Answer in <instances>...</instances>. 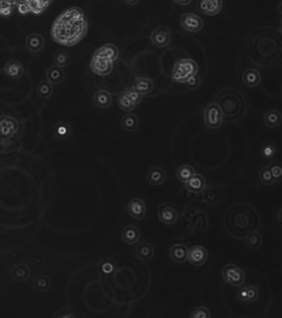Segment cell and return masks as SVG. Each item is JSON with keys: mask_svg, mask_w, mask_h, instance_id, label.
<instances>
[{"mask_svg": "<svg viewBox=\"0 0 282 318\" xmlns=\"http://www.w3.org/2000/svg\"><path fill=\"white\" fill-rule=\"evenodd\" d=\"M198 70L199 67L194 60L189 58L178 60L173 67L172 79L177 83H186L191 76L197 75Z\"/></svg>", "mask_w": 282, "mask_h": 318, "instance_id": "cell-5", "label": "cell"}, {"mask_svg": "<svg viewBox=\"0 0 282 318\" xmlns=\"http://www.w3.org/2000/svg\"><path fill=\"white\" fill-rule=\"evenodd\" d=\"M158 217L165 225H172L178 220V211L175 206L169 203H162L157 210Z\"/></svg>", "mask_w": 282, "mask_h": 318, "instance_id": "cell-10", "label": "cell"}, {"mask_svg": "<svg viewBox=\"0 0 282 318\" xmlns=\"http://www.w3.org/2000/svg\"><path fill=\"white\" fill-rule=\"evenodd\" d=\"M141 236L139 229L133 225H128L122 231V239L127 245H135Z\"/></svg>", "mask_w": 282, "mask_h": 318, "instance_id": "cell-21", "label": "cell"}, {"mask_svg": "<svg viewBox=\"0 0 282 318\" xmlns=\"http://www.w3.org/2000/svg\"><path fill=\"white\" fill-rule=\"evenodd\" d=\"M133 88L139 93L144 96V95H147L153 91L154 84H153V81L149 78L140 77V78H137L135 80V82L133 84Z\"/></svg>", "mask_w": 282, "mask_h": 318, "instance_id": "cell-27", "label": "cell"}, {"mask_svg": "<svg viewBox=\"0 0 282 318\" xmlns=\"http://www.w3.org/2000/svg\"><path fill=\"white\" fill-rule=\"evenodd\" d=\"M262 152H263L264 158H273L274 156L276 155V149L271 144H266V145L263 147V149H262Z\"/></svg>", "mask_w": 282, "mask_h": 318, "instance_id": "cell-45", "label": "cell"}, {"mask_svg": "<svg viewBox=\"0 0 282 318\" xmlns=\"http://www.w3.org/2000/svg\"><path fill=\"white\" fill-rule=\"evenodd\" d=\"M195 174V168L188 164L182 165L176 170V178L178 180L181 181V183H187V181Z\"/></svg>", "mask_w": 282, "mask_h": 318, "instance_id": "cell-34", "label": "cell"}, {"mask_svg": "<svg viewBox=\"0 0 282 318\" xmlns=\"http://www.w3.org/2000/svg\"><path fill=\"white\" fill-rule=\"evenodd\" d=\"M269 167L271 169V173L273 175L274 178L276 179V181L281 179L282 175V169L281 164L279 163L275 162V163L270 164Z\"/></svg>", "mask_w": 282, "mask_h": 318, "instance_id": "cell-44", "label": "cell"}, {"mask_svg": "<svg viewBox=\"0 0 282 318\" xmlns=\"http://www.w3.org/2000/svg\"><path fill=\"white\" fill-rule=\"evenodd\" d=\"M189 249L184 244H174L170 250V256L173 262L184 264L188 259Z\"/></svg>", "mask_w": 282, "mask_h": 318, "instance_id": "cell-18", "label": "cell"}, {"mask_svg": "<svg viewBox=\"0 0 282 318\" xmlns=\"http://www.w3.org/2000/svg\"><path fill=\"white\" fill-rule=\"evenodd\" d=\"M51 280L49 279V277L46 275H39L34 279V287L39 292H43V293L47 292L51 287Z\"/></svg>", "mask_w": 282, "mask_h": 318, "instance_id": "cell-36", "label": "cell"}, {"mask_svg": "<svg viewBox=\"0 0 282 318\" xmlns=\"http://www.w3.org/2000/svg\"><path fill=\"white\" fill-rule=\"evenodd\" d=\"M173 1L181 6L189 5V3L192 2V0H173Z\"/></svg>", "mask_w": 282, "mask_h": 318, "instance_id": "cell-46", "label": "cell"}, {"mask_svg": "<svg viewBox=\"0 0 282 318\" xmlns=\"http://www.w3.org/2000/svg\"><path fill=\"white\" fill-rule=\"evenodd\" d=\"M52 0H0V15L8 16L15 9L21 14H42Z\"/></svg>", "mask_w": 282, "mask_h": 318, "instance_id": "cell-4", "label": "cell"}, {"mask_svg": "<svg viewBox=\"0 0 282 318\" xmlns=\"http://www.w3.org/2000/svg\"><path fill=\"white\" fill-rule=\"evenodd\" d=\"M181 25L187 31L199 33L203 28L204 21L196 14L186 13L181 17Z\"/></svg>", "mask_w": 282, "mask_h": 318, "instance_id": "cell-11", "label": "cell"}, {"mask_svg": "<svg viewBox=\"0 0 282 318\" xmlns=\"http://www.w3.org/2000/svg\"><path fill=\"white\" fill-rule=\"evenodd\" d=\"M118 104H119L120 110L125 111V112H130V111L134 110L136 107L135 104L130 101L129 99L125 96L124 92L120 94V96H119V100H118Z\"/></svg>", "mask_w": 282, "mask_h": 318, "instance_id": "cell-39", "label": "cell"}, {"mask_svg": "<svg viewBox=\"0 0 282 318\" xmlns=\"http://www.w3.org/2000/svg\"><path fill=\"white\" fill-rule=\"evenodd\" d=\"M257 210L248 203H237L228 209L224 217L226 231L235 239H243L260 227Z\"/></svg>", "mask_w": 282, "mask_h": 318, "instance_id": "cell-2", "label": "cell"}, {"mask_svg": "<svg viewBox=\"0 0 282 318\" xmlns=\"http://www.w3.org/2000/svg\"><path fill=\"white\" fill-rule=\"evenodd\" d=\"M259 292L256 286L254 285H249L245 287H241L239 290L237 291V298L240 301L243 302H253L258 299Z\"/></svg>", "mask_w": 282, "mask_h": 318, "instance_id": "cell-20", "label": "cell"}, {"mask_svg": "<svg viewBox=\"0 0 282 318\" xmlns=\"http://www.w3.org/2000/svg\"><path fill=\"white\" fill-rule=\"evenodd\" d=\"M200 9L207 16H216L223 9V0H201Z\"/></svg>", "mask_w": 282, "mask_h": 318, "instance_id": "cell-15", "label": "cell"}, {"mask_svg": "<svg viewBox=\"0 0 282 318\" xmlns=\"http://www.w3.org/2000/svg\"><path fill=\"white\" fill-rule=\"evenodd\" d=\"M127 213L135 220H143L147 215L146 203L141 198L134 197L127 204Z\"/></svg>", "mask_w": 282, "mask_h": 318, "instance_id": "cell-12", "label": "cell"}, {"mask_svg": "<svg viewBox=\"0 0 282 318\" xmlns=\"http://www.w3.org/2000/svg\"><path fill=\"white\" fill-rule=\"evenodd\" d=\"M229 120H237L246 111L245 99L237 90L224 89L219 92L215 102Z\"/></svg>", "mask_w": 282, "mask_h": 318, "instance_id": "cell-3", "label": "cell"}, {"mask_svg": "<svg viewBox=\"0 0 282 318\" xmlns=\"http://www.w3.org/2000/svg\"><path fill=\"white\" fill-rule=\"evenodd\" d=\"M90 67L94 73L98 76H108L113 70V62L104 56L94 53L93 57L90 63Z\"/></svg>", "mask_w": 282, "mask_h": 318, "instance_id": "cell-9", "label": "cell"}, {"mask_svg": "<svg viewBox=\"0 0 282 318\" xmlns=\"http://www.w3.org/2000/svg\"><path fill=\"white\" fill-rule=\"evenodd\" d=\"M154 247L149 242H141L135 250L136 256L141 261H149L154 256Z\"/></svg>", "mask_w": 282, "mask_h": 318, "instance_id": "cell-22", "label": "cell"}, {"mask_svg": "<svg viewBox=\"0 0 282 318\" xmlns=\"http://www.w3.org/2000/svg\"><path fill=\"white\" fill-rule=\"evenodd\" d=\"M54 62L56 65L61 67H65L70 65L71 63V57L70 55L65 51L60 50L57 51V53L54 56Z\"/></svg>", "mask_w": 282, "mask_h": 318, "instance_id": "cell-37", "label": "cell"}, {"mask_svg": "<svg viewBox=\"0 0 282 318\" xmlns=\"http://www.w3.org/2000/svg\"><path fill=\"white\" fill-rule=\"evenodd\" d=\"M88 33V22L84 12L77 7L66 9L56 18L51 30L54 42L65 47H74Z\"/></svg>", "mask_w": 282, "mask_h": 318, "instance_id": "cell-1", "label": "cell"}, {"mask_svg": "<svg viewBox=\"0 0 282 318\" xmlns=\"http://www.w3.org/2000/svg\"><path fill=\"white\" fill-rule=\"evenodd\" d=\"M54 131H55L56 136L60 139H65V138H68L71 134L70 126L64 123H60V124H57Z\"/></svg>", "mask_w": 282, "mask_h": 318, "instance_id": "cell-40", "label": "cell"}, {"mask_svg": "<svg viewBox=\"0 0 282 318\" xmlns=\"http://www.w3.org/2000/svg\"><path fill=\"white\" fill-rule=\"evenodd\" d=\"M124 1L128 5H136L137 3H139L140 0H124Z\"/></svg>", "mask_w": 282, "mask_h": 318, "instance_id": "cell-47", "label": "cell"}, {"mask_svg": "<svg viewBox=\"0 0 282 318\" xmlns=\"http://www.w3.org/2000/svg\"><path fill=\"white\" fill-rule=\"evenodd\" d=\"M202 193H203L202 198L204 202L209 204V205H215L222 200L223 191L219 187L211 186L209 189H207L205 192L204 191Z\"/></svg>", "mask_w": 282, "mask_h": 318, "instance_id": "cell-23", "label": "cell"}, {"mask_svg": "<svg viewBox=\"0 0 282 318\" xmlns=\"http://www.w3.org/2000/svg\"><path fill=\"white\" fill-rule=\"evenodd\" d=\"M259 179L260 182L266 185V186L271 185L276 182V179L274 178L273 175L271 173V169H270L269 166L265 167H263V169L260 170Z\"/></svg>", "mask_w": 282, "mask_h": 318, "instance_id": "cell-38", "label": "cell"}, {"mask_svg": "<svg viewBox=\"0 0 282 318\" xmlns=\"http://www.w3.org/2000/svg\"><path fill=\"white\" fill-rule=\"evenodd\" d=\"M4 74L11 80H17L23 76L24 69L23 64L17 60H10L4 66Z\"/></svg>", "mask_w": 282, "mask_h": 318, "instance_id": "cell-16", "label": "cell"}, {"mask_svg": "<svg viewBox=\"0 0 282 318\" xmlns=\"http://www.w3.org/2000/svg\"><path fill=\"white\" fill-rule=\"evenodd\" d=\"M19 123L12 116H0V139L9 140L17 132Z\"/></svg>", "mask_w": 282, "mask_h": 318, "instance_id": "cell-8", "label": "cell"}, {"mask_svg": "<svg viewBox=\"0 0 282 318\" xmlns=\"http://www.w3.org/2000/svg\"><path fill=\"white\" fill-rule=\"evenodd\" d=\"M45 44L44 37L39 33H31L26 40V46L31 52H39Z\"/></svg>", "mask_w": 282, "mask_h": 318, "instance_id": "cell-24", "label": "cell"}, {"mask_svg": "<svg viewBox=\"0 0 282 318\" xmlns=\"http://www.w3.org/2000/svg\"><path fill=\"white\" fill-rule=\"evenodd\" d=\"M246 245L251 250H258L263 245V237L259 232L253 231L245 237Z\"/></svg>", "mask_w": 282, "mask_h": 318, "instance_id": "cell-33", "label": "cell"}, {"mask_svg": "<svg viewBox=\"0 0 282 318\" xmlns=\"http://www.w3.org/2000/svg\"><path fill=\"white\" fill-rule=\"evenodd\" d=\"M151 38L157 48H166L172 39V33L167 27L160 26L153 32Z\"/></svg>", "mask_w": 282, "mask_h": 318, "instance_id": "cell-14", "label": "cell"}, {"mask_svg": "<svg viewBox=\"0 0 282 318\" xmlns=\"http://www.w3.org/2000/svg\"><path fill=\"white\" fill-rule=\"evenodd\" d=\"M187 191L194 194H200L205 190L206 180L204 176L195 173L186 183Z\"/></svg>", "mask_w": 282, "mask_h": 318, "instance_id": "cell-17", "label": "cell"}, {"mask_svg": "<svg viewBox=\"0 0 282 318\" xmlns=\"http://www.w3.org/2000/svg\"><path fill=\"white\" fill-rule=\"evenodd\" d=\"M124 93L125 94V96H127V98L129 99L130 101L132 102L133 104H135V105L139 104L141 101L142 97H143V96L141 94L139 93L133 88L128 89V90L125 91Z\"/></svg>", "mask_w": 282, "mask_h": 318, "instance_id": "cell-42", "label": "cell"}, {"mask_svg": "<svg viewBox=\"0 0 282 318\" xmlns=\"http://www.w3.org/2000/svg\"><path fill=\"white\" fill-rule=\"evenodd\" d=\"M112 101H113L112 96L110 95V92H108L107 90H99L94 96V103L95 104L97 107L101 109L110 107L112 104Z\"/></svg>", "mask_w": 282, "mask_h": 318, "instance_id": "cell-28", "label": "cell"}, {"mask_svg": "<svg viewBox=\"0 0 282 318\" xmlns=\"http://www.w3.org/2000/svg\"><path fill=\"white\" fill-rule=\"evenodd\" d=\"M201 77L198 75H195V76H191L185 84L189 90H194L199 88V86L201 85Z\"/></svg>", "mask_w": 282, "mask_h": 318, "instance_id": "cell-43", "label": "cell"}, {"mask_svg": "<svg viewBox=\"0 0 282 318\" xmlns=\"http://www.w3.org/2000/svg\"><path fill=\"white\" fill-rule=\"evenodd\" d=\"M53 84L48 81H43L37 84V95L43 99H49L53 94Z\"/></svg>", "mask_w": 282, "mask_h": 318, "instance_id": "cell-35", "label": "cell"}, {"mask_svg": "<svg viewBox=\"0 0 282 318\" xmlns=\"http://www.w3.org/2000/svg\"><path fill=\"white\" fill-rule=\"evenodd\" d=\"M65 78V70L58 66H52L47 72V79L52 84H60Z\"/></svg>", "mask_w": 282, "mask_h": 318, "instance_id": "cell-29", "label": "cell"}, {"mask_svg": "<svg viewBox=\"0 0 282 318\" xmlns=\"http://www.w3.org/2000/svg\"><path fill=\"white\" fill-rule=\"evenodd\" d=\"M282 113L277 110H270L264 115V122L270 128H277L282 124Z\"/></svg>", "mask_w": 282, "mask_h": 318, "instance_id": "cell-31", "label": "cell"}, {"mask_svg": "<svg viewBox=\"0 0 282 318\" xmlns=\"http://www.w3.org/2000/svg\"><path fill=\"white\" fill-rule=\"evenodd\" d=\"M222 277L227 284L235 287L243 286L246 280L244 271L234 264H229L223 267Z\"/></svg>", "mask_w": 282, "mask_h": 318, "instance_id": "cell-6", "label": "cell"}, {"mask_svg": "<svg viewBox=\"0 0 282 318\" xmlns=\"http://www.w3.org/2000/svg\"><path fill=\"white\" fill-rule=\"evenodd\" d=\"M190 318H210L211 313L208 307H199L192 312L191 315L189 316Z\"/></svg>", "mask_w": 282, "mask_h": 318, "instance_id": "cell-41", "label": "cell"}, {"mask_svg": "<svg viewBox=\"0 0 282 318\" xmlns=\"http://www.w3.org/2000/svg\"><path fill=\"white\" fill-rule=\"evenodd\" d=\"M208 257L209 253L204 247L201 245H195L189 249L187 260L195 267H201L205 264Z\"/></svg>", "mask_w": 282, "mask_h": 318, "instance_id": "cell-13", "label": "cell"}, {"mask_svg": "<svg viewBox=\"0 0 282 318\" xmlns=\"http://www.w3.org/2000/svg\"><path fill=\"white\" fill-rule=\"evenodd\" d=\"M121 124L124 130L127 132H134L139 128V118L133 114H127L122 118Z\"/></svg>", "mask_w": 282, "mask_h": 318, "instance_id": "cell-32", "label": "cell"}, {"mask_svg": "<svg viewBox=\"0 0 282 318\" xmlns=\"http://www.w3.org/2000/svg\"><path fill=\"white\" fill-rule=\"evenodd\" d=\"M94 53L98 54L99 56H104L111 62H114L119 58V48H117L114 44L108 43L105 45L102 46L101 48L97 49Z\"/></svg>", "mask_w": 282, "mask_h": 318, "instance_id": "cell-26", "label": "cell"}, {"mask_svg": "<svg viewBox=\"0 0 282 318\" xmlns=\"http://www.w3.org/2000/svg\"><path fill=\"white\" fill-rule=\"evenodd\" d=\"M204 120L206 126L211 130H217L223 124V113L216 103H211L206 106Z\"/></svg>", "mask_w": 282, "mask_h": 318, "instance_id": "cell-7", "label": "cell"}, {"mask_svg": "<svg viewBox=\"0 0 282 318\" xmlns=\"http://www.w3.org/2000/svg\"><path fill=\"white\" fill-rule=\"evenodd\" d=\"M261 74L253 68H249L243 72V82L248 87H256L261 83Z\"/></svg>", "mask_w": 282, "mask_h": 318, "instance_id": "cell-25", "label": "cell"}, {"mask_svg": "<svg viewBox=\"0 0 282 318\" xmlns=\"http://www.w3.org/2000/svg\"><path fill=\"white\" fill-rule=\"evenodd\" d=\"M147 180L152 186H161L167 180V172L160 167H156L147 172Z\"/></svg>", "mask_w": 282, "mask_h": 318, "instance_id": "cell-19", "label": "cell"}, {"mask_svg": "<svg viewBox=\"0 0 282 318\" xmlns=\"http://www.w3.org/2000/svg\"><path fill=\"white\" fill-rule=\"evenodd\" d=\"M13 279L17 282H24L30 276V268L24 264H20L13 268L11 271Z\"/></svg>", "mask_w": 282, "mask_h": 318, "instance_id": "cell-30", "label": "cell"}]
</instances>
